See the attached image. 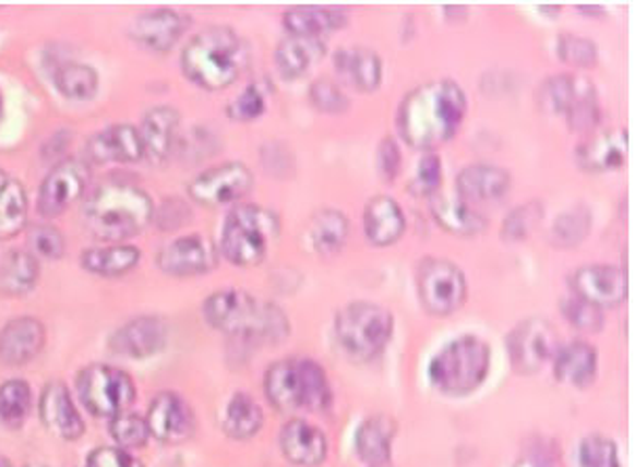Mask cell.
I'll return each mask as SVG.
<instances>
[{"instance_id":"obj_53","label":"cell","mask_w":635,"mask_h":467,"mask_svg":"<svg viewBox=\"0 0 635 467\" xmlns=\"http://www.w3.org/2000/svg\"><path fill=\"white\" fill-rule=\"evenodd\" d=\"M87 467H144V464L122 448H95L88 455Z\"/></svg>"},{"instance_id":"obj_44","label":"cell","mask_w":635,"mask_h":467,"mask_svg":"<svg viewBox=\"0 0 635 467\" xmlns=\"http://www.w3.org/2000/svg\"><path fill=\"white\" fill-rule=\"evenodd\" d=\"M558 56L571 65L589 68L598 61V45L589 38H583V36L562 34L558 38Z\"/></svg>"},{"instance_id":"obj_52","label":"cell","mask_w":635,"mask_h":467,"mask_svg":"<svg viewBox=\"0 0 635 467\" xmlns=\"http://www.w3.org/2000/svg\"><path fill=\"white\" fill-rule=\"evenodd\" d=\"M400 165H403V156H400L398 144L392 137H385L376 152L379 176L383 177V181L390 183L400 173Z\"/></svg>"},{"instance_id":"obj_25","label":"cell","mask_w":635,"mask_h":467,"mask_svg":"<svg viewBox=\"0 0 635 467\" xmlns=\"http://www.w3.org/2000/svg\"><path fill=\"white\" fill-rule=\"evenodd\" d=\"M179 131V115L169 106L152 108L142 122V146L144 156L152 165L165 163L175 149V140Z\"/></svg>"},{"instance_id":"obj_40","label":"cell","mask_w":635,"mask_h":467,"mask_svg":"<svg viewBox=\"0 0 635 467\" xmlns=\"http://www.w3.org/2000/svg\"><path fill=\"white\" fill-rule=\"evenodd\" d=\"M32 407V392L26 381L11 380L0 385V421L17 428L26 421Z\"/></svg>"},{"instance_id":"obj_9","label":"cell","mask_w":635,"mask_h":467,"mask_svg":"<svg viewBox=\"0 0 635 467\" xmlns=\"http://www.w3.org/2000/svg\"><path fill=\"white\" fill-rule=\"evenodd\" d=\"M76 390L85 409L101 419H115L135 403V383L129 373L108 364H91L81 371Z\"/></svg>"},{"instance_id":"obj_32","label":"cell","mask_w":635,"mask_h":467,"mask_svg":"<svg viewBox=\"0 0 635 467\" xmlns=\"http://www.w3.org/2000/svg\"><path fill=\"white\" fill-rule=\"evenodd\" d=\"M432 215L440 228L459 236H474L487 228V217L462 199L433 196Z\"/></svg>"},{"instance_id":"obj_56","label":"cell","mask_w":635,"mask_h":467,"mask_svg":"<svg viewBox=\"0 0 635 467\" xmlns=\"http://www.w3.org/2000/svg\"><path fill=\"white\" fill-rule=\"evenodd\" d=\"M0 467H11V464H9L7 459H2V457H0Z\"/></svg>"},{"instance_id":"obj_1","label":"cell","mask_w":635,"mask_h":467,"mask_svg":"<svg viewBox=\"0 0 635 467\" xmlns=\"http://www.w3.org/2000/svg\"><path fill=\"white\" fill-rule=\"evenodd\" d=\"M467 97L453 81H432L410 91L398 110V131L408 146L435 149L455 137Z\"/></svg>"},{"instance_id":"obj_26","label":"cell","mask_w":635,"mask_h":467,"mask_svg":"<svg viewBox=\"0 0 635 467\" xmlns=\"http://www.w3.org/2000/svg\"><path fill=\"white\" fill-rule=\"evenodd\" d=\"M347 24V13L339 7H322V4H297L285 13V28L290 36L305 38H322Z\"/></svg>"},{"instance_id":"obj_11","label":"cell","mask_w":635,"mask_h":467,"mask_svg":"<svg viewBox=\"0 0 635 467\" xmlns=\"http://www.w3.org/2000/svg\"><path fill=\"white\" fill-rule=\"evenodd\" d=\"M560 350L553 324L543 319L520 322L507 337V351L514 369L528 375L539 371Z\"/></svg>"},{"instance_id":"obj_50","label":"cell","mask_w":635,"mask_h":467,"mask_svg":"<svg viewBox=\"0 0 635 467\" xmlns=\"http://www.w3.org/2000/svg\"><path fill=\"white\" fill-rule=\"evenodd\" d=\"M263 112H265V93L261 91L260 85H249L228 106V117L240 122L255 120Z\"/></svg>"},{"instance_id":"obj_49","label":"cell","mask_w":635,"mask_h":467,"mask_svg":"<svg viewBox=\"0 0 635 467\" xmlns=\"http://www.w3.org/2000/svg\"><path fill=\"white\" fill-rule=\"evenodd\" d=\"M440 179H442L440 156L430 152L419 160L417 173L410 183V192L417 196H433L435 190L440 188Z\"/></svg>"},{"instance_id":"obj_7","label":"cell","mask_w":635,"mask_h":467,"mask_svg":"<svg viewBox=\"0 0 635 467\" xmlns=\"http://www.w3.org/2000/svg\"><path fill=\"white\" fill-rule=\"evenodd\" d=\"M276 236L278 219L274 213L257 205H238L224 221L221 251L233 265L251 267L265 260Z\"/></svg>"},{"instance_id":"obj_15","label":"cell","mask_w":635,"mask_h":467,"mask_svg":"<svg viewBox=\"0 0 635 467\" xmlns=\"http://www.w3.org/2000/svg\"><path fill=\"white\" fill-rule=\"evenodd\" d=\"M145 423L149 436L167 444H179L190 439L196 428L194 410L173 392H163L152 400Z\"/></svg>"},{"instance_id":"obj_14","label":"cell","mask_w":635,"mask_h":467,"mask_svg":"<svg viewBox=\"0 0 635 467\" xmlns=\"http://www.w3.org/2000/svg\"><path fill=\"white\" fill-rule=\"evenodd\" d=\"M158 267L175 276V278H188V276H201L211 272L217 265V251L201 234L181 236L175 238L156 258Z\"/></svg>"},{"instance_id":"obj_3","label":"cell","mask_w":635,"mask_h":467,"mask_svg":"<svg viewBox=\"0 0 635 467\" xmlns=\"http://www.w3.org/2000/svg\"><path fill=\"white\" fill-rule=\"evenodd\" d=\"M251 51L240 34L215 26L199 32L183 49V74L201 88L221 91L233 85L249 68Z\"/></svg>"},{"instance_id":"obj_5","label":"cell","mask_w":635,"mask_h":467,"mask_svg":"<svg viewBox=\"0 0 635 467\" xmlns=\"http://www.w3.org/2000/svg\"><path fill=\"white\" fill-rule=\"evenodd\" d=\"M265 396L276 409L324 410L331 405L326 373L314 360H280L265 373Z\"/></svg>"},{"instance_id":"obj_22","label":"cell","mask_w":635,"mask_h":467,"mask_svg":"<svg viewBox=\"0 0 635 467\" xmlns=\"http://www.w3.org/2000/svg\"><path fill=\"white\" fill-rule=\"evenodd\" d=\"M627 146L630 140L623 129L598 133L578 146V167L589 173H607L621 169L627 158Z\"/></svg>"},{"instance_id":"obj_12","label":"cell","mask_w":635,"mask_h":467,"mask_svg":"<svg viewBox=\"0 0 635 467\" xmlns=\"http://www.w3.org/2000/svg\"><path fill=\"white\" fill-rule=\"evenodd\" d=\"M253 188V176L242 163H226L206 169L188 185V194L203 206L231 205L244 199Z\"/></svg>"},{"instance_id":"obj_19","label":"cell","mask_w":635,"mask_h":467,"mask_svg":"<svg viewBox=\"0 0 635 467\" xmlns=\"http://www.w3.org/2000/svg\"><path fill=\"white\" fill-rule=\"evenodd\" d=\"M169 328L158 316H140L118 328L110 339L112 351L129 358H147L167 346Z\"/></svg>"},{"instance_id":"obj_24","label":"cell","mask_w":635,"mask_h":467,"mask_svg":"<svg viewBox=\"0 0 635 467\" xmlns=\"http://www.w3.org/2000/svg\"><path fill=\"white\" fill-rule=\"evenodd\" d=\"M280 448L295 466H320L326 459L328 444L324 434L303 419H292L280 432Z\"/></svg>"},{"instance_id":"obj_43","label":"cell","mask_w":635,"mask_h":467,"mask_svg":"<svg viewBox=\"0 0 635 467\" xmlns=\"http://www.w3.org/2000/svg\"><path fill=\"white\" fill-rule=\"evenodd\" d=\"M578 467H621L616 444L604 436H589L578 446Z\"/></svg>"},{"instance_id":"obj_16","label":"cell","mask_w":635,"mask_h":467,"mask_svg":"<svg viewBox=\"0 0 635 467\" xmlns=\"http://www.w3.org/2000/svg\"><path fill=\"white\" fill-rule=\"evenodd\" d=\"M573 291L596 308H616L627 297V276L614 265H587L575 272Z\"/></svg>"},{"instance_id":"obj_2","label":"cell","mask_w":635,"mask_h":467,"mask_svg":"<svg viewBox=\"0 0 635 467\" xmlns=\"http://www.w3.org/2000/svg\"><path fill=\"white\" fill-rule=\"evenodd\" d=\"M154 219L152 199L142 188L124 181H106L88 194L83 206V226L101 242H124Z\"/></svg>"},{"instance_id":"obj_51","label":"cell","mask_w":635,"mask_h":467,"mask_svg":"<svg viewBox=\"0 0 635 467\" xmlns=\"http://www.w3.org/2000/svg\"><path fill=\"white\" fill-rule=\"evenodd\" d=\"M29 247L47 258V260H59L63 255V249H65V242H63V236L59 232L58 228H51V226H36L32 232H29Z\"/></svg>"},{"instance_id":"obj_54","label":"cell","mask_w":635,"mask_h":467,"mask_svg":"<svg viewBox=\"0 0 635 467\" xmlns=\"http://www.w3.org/2000/svg\"><path fill=\"white\" fill-rule=\"evenodd\" d=\"M516 467H551L548 464H543V462H539V459H524L520 462Z\"/></svg>"},{"instance_id":"obj_17","label":"cell","mask_w":635,"mask_h":467,"mask_svg":"<svg viewBox=\"0 0 635 467\" xmlns=\"http://www.w3.org/2000/svg\"><path fill=\"white\" fill-rule=\"evenodd\" d=\"M88 163L108 165V163H137L144 158V146L140 131L131 124H115L95 133L87 142Z\"/></svg>"},{"instance_id":"obj_37","label":"cell","mask_w":635,"mask_h":467,"mask_svg":"<svg viewBox=\"0 0 635 467\" xmlns=\"http://www.w3.org/2000/svg\"><path fill=\"white\" fill-rule=\"evenodd\" d=\"M261 426H263V410L260 405L247 394H236L224 417L226 434L230 439L249 440L260 432Z\"/></svg>"},{"instance_id":"obj_38","label":"cell","mask_w":635,"mask_h":467,"mask_svg":"<svg viewBox=\"0 0 635 467\" xmlns=\"http://www.w3.org/2000/svg\"><path fill=\"white\" fill-rule=\"evenodd\" d=\"M53 81H56V87L59 88L61 95H65L68 99H76V101L91 99L99 87L97 72L85 63L59 65L53 74Z\"/></svg>"},{"instance_id":"obj_18","label":"cell","mask_w":635,"mask_h":467,"mask_svg":"<svg viewBox=\"0 0 635 467\" xmlns=\"http://www.w3.org/2000/svg\"><path fill=\"white\" fill-rule=\"evenodd\" d=\"M40 419L59 439L79 440L85 434V421L72 403L70 390L61 381H51L40 396Z\"/></svg>"},{"instance_id":"obj_48","label":"cell","mask_w":635,"mask_h":467,"mask_svg":"<svg viewBox=\"0 0 635 467\" xmlns=\"http://www.w3.org/2000/svg\"><path fill=\"white\" fill-rule=\"evenodd\" d=\"M310 99L320 112H326V115H344L349 108L346 93L333 81H326V79H320L310 87Z\"/></svg>"},{"instance_id":"obj_41","label":"cell","mask_w":635,"mask_h":467,"mask_svg":"<svg viewBox=\"0 0 635 467\" xmlns=\"http://www.w3.org/2000/svg\"><path fill=\"white\" fill-rule=\"evenodd\" d=\"M591 228V213L587 206L578 205L562 213L551 230V240L555 247L571 249L578 244Z\"/></svg>"},{"instance_id":"obj_45","label":"cell","mask_w":635,"mask_h":467,"mask_svg":"<svg viewBox=\"0 0 635 467\" xmlns=\"http://www.w3.org/2000/svg\"><path fill=\"white\" fill-rule=\"evenodd\" d=\"M543 215V205L532 201L528 205L518 206L510 213V217L503 221V238L505 240H522L526 238L528 234L532 232V228L539 224Z\"/></svg>"},{"instance_id":"obj_13","label":"cell","mask_w":635,"mask_h":467,"mask_svg":"<svg viewBox=\"0 0 635 467\" xmlns=\"http://www.w3.org/2000/svg\"><path fill=\"white\" fill-rule=\"evenodd\" d=\"M91 171L87 165L74 158H68L56 165L51 173L45 177L38 190V213L47 219L58 217L74 201H79L87 190Z\"/></svg>"},{"instance_id":"obj_6","label":"cell","mask_w":635,"mask_h":467,"mask_svg":"<svg viewBox=\"0 0 635 467\" xmlns=\"http://www.w3.org/2000/svg\"><path fill=\"white\" fill-rule=\"evenodd\" d=\"M491 371V350L478 337H462L451 342L433 356L430 381L435 390L465 396L478 390Z\"/></svg>"},{"instance_id":"obj_55","label":"cell","mask_w":635,"mask_h":467,"mask_svg":"<svg viewBox=\"0 0 635 467\" xmlns=\"http://www.w3.org/2000/svg\"><path fill=\"white\" fill-rule=\"evenodd\" d=\"M7 183H9V176H7V173L0 169V192L7 188Z\"/></svg>"},{"instance_id":"obj_29","label":"cell","mask_w":635,"mask_h":467,"mask_svg":"<svg viewBox=\"0 0 635 467\" xmlns=\"http://www.w3.org/2000/svg\"><path fill=\"white\" fill-rule=\"evenodd\" d=\"M324 56L326 45L322 38L289 36L276 49V65L287 81H295L303 76L310 68H314Z\"/></svg>"},{"instance_id":"obj_57","label":"cell","mask_w":635,"mask_h":467,"mask_svg":"<svg viewBox=\"0 0 635 467\" xmlns=\"http://www.w3.org/2000/svg\"><path fill=\"white\" fill-rule=\"evenodd\" d=\"M2 108H4V104H2V93H0V118H2Z\"/></svg>"},{"instance_id":"obj_39","label":"cell","mask_w":635,"mask_h":467,"mask_svg":"<svg viewBox=\"0 0 635 467\" xmlns=\"http://www.w3.org/2000/svg\"><path fill=\"white\" fill-rule=\"evenodd\" d=\"M591 87L587 79H575L568 74L553 76L543 85V104L553 115H566L585 88Z\"/></svg>"},{"instance_id":"obj_35","label":"cell","mask_w":635,"mask_h":467,"mask_svg":"<svg viewBox=\"0 0 635 467\" xmlns=\"http://www.w3.org/2000/svg\"><path fill=\"white\" fill-rule=\"evenodd\" d=\"M40 267L34 255L26 251H11L0 262V291L7 295H24L38 283Z\"/></svg>"},{"instance_id":"obj_33","label":"cell","mask_w":635,"mask_h":467,"mask_svg":"<svg viewBox=\"0 0 635 467\" xmlns=\"http://www.w3.org/2000/svg\"><path fill=\"white\" fill-rule=\"evenodd\" d=\"M349 221L342 211H317L308 226V240L317 255H335L346 247Z\"/></svg>"},{"instance_id":"obj_28","label":"cell","mask_w":635,"mask_h":467,"mask_svg":"<svg viewBox=\"0 0 635 467\" xmlns=\"http://www.w3.org/2000/svg\"><path fill=\"white\" fill-rule=\"evenodd\" d=\"M405 228V213L390 196H376L364 208V234L375 247L394 244Z\"/></svg>"},{"instance_id":"obj_47","label":"cell","mask_w":635,"mask_h":467,"mask_svg":"<svg viewBox=\"0 0 635 467\" xmlns=\"http://www.w3.org/2000/svg\"><path fill=\"white\" fill-rule=\"evenodd\" d=\"M562 312L566 316V321L571 322L573 326H577L578 331L585 333H598L604 324V316L600 312V308L578 299V297H571L562 303Z\"/></svg>"},{"instance_id":"obj_36","label":"cell","mask_w":635,"mask_h":467,"mask_svg":"<svg viewBox=\"0 0 635 467\" xmlns=\"http://www.w3.org/2000/svg\"><path fill=\"white\" fill-rule=\"evenodd\" d=\"M28 196L20 181L9 179L0 192V240H11L26 228Z\"/></svg>"},{"instance_id":"obj_34","label":"cell","mask_w":635,"mask_h":467,"mask_svg":"<svg viewBox=\"0 0 635 467\" xmlns=\"http://www.w3.org/2000/svg\"><path fill=\"white\" fill-rule=\"evenodd\" d=\"M140 260H142V253L137 247L112 244V247H101V249H87L81 258V263L91 274L116 278L131 272Z\"/></svg>"},{"instance_id":"obj_8","label":"cell","mask_w":635,"mask_h":467,"mask_svg":"<svg viewBox=\"0 0 635 467\" xmlns=\"http://www.w3.org/2000/svg\"><path fill=\"white\" fill-rule=\"evenodd\" d=\"M335 333L349 356L358 360H371L392 339L394 316L375 303H351L337 314Z\"/></svg>"},{"instance_id":"obj_21","label":"cell","mask_w":635,"mask_h":467,"mask_svg":"<svg viewBox=\"0 0 635 467\" xmlns=\"http://www.w3.org/2000/svg\"><path fill=\"white\" fill-rule=\"evenodd\" d=\"M45 346L43 322L20 316L7 322L0 331V362L7 367H24Z\"/></svg>"},{"instance_id":"obj_27","label":"cell","mask_w":635,"mask_h":467,"mask_svg":"<svg viewBox=\"0 0 635 467\" xmlns=\"http://www.w3.org/2000/svg\"><path fill=\"white\" fill-rule=\"evenodd\" d=\"M335 70L347 85L364 93L375 91L381 85V76H383L381 58L367 47H347L337 51Z\"/></svg>"},{"instance_id":"obj_4","label":"cell","mask_w":635,"mask_h":467,"mask_svg":"<svg viewBox=\"0 0 635 467\" xmlns=\"http://www.w3.org/2000/svg\"><path fill=\"white\" fill-rule=\"evenodd\" d=\"M204 319L221 333L253 342H280L290 331L278 306L238 289L213 292L204 301Z\"/></svg>"},{"instance_id":"obj_42","label":"cell","mask_w":635,"mask_h":467,"mask_svg":"<svg viewBox=\"0 0 635 467\" xmlns=\"http://www.w3.org/2000/svg\"><path fill=\"white\" fill-rule=\"evenodd\" d=\"M110 434L118 444V448H122V451L142 448L149 439V430H147L144 417L129 412V410L110 421Z\"/></svg>"},{"instance_id":"obj_58","label":"cell","mask_w":635,"mask_h":467,"mask_svg":"<svg viewBox=\"0 0 635 467\" xmlns=\"http://www.w3.org/2000/svg\"><path fill=\"white\" fill-rule=\"evenodd\" d=\"M28 467H40V466H28Z\"/></svg>"},{"instance_id":"obj_10","label":"cell","mask_w":635,"mask_h":467,"mask_svg":"<svg viewBox=\"0 0 635 467\" xmlns=\"http://www.w3.org/2000/svg\"><path fill=\"white\" fill-rule=\"evenodd\" d=\"M417 289L426 310L435 316H448L457 312L467 295L462 270L455 263L435 258L419 265Z\"/></svg>"},{"instance_id":"obj_20","label":"cell","mask_w":635,"mask_h":467,"mask_svg":"<svg viewBox=\"0 0 635 467\" xmlns=\"http://www.w3.org/2000/svg\"><path fill=\"white\" fill-rule=\"evenodd\" d=\"M188 28V20L173 9L145 11L135 17L131 26V36L144 45L145 49L156 53H167L177 45L181 34Z\"/></svg>"},{"instance_id":"obj_46","label":"cell","mask_w":635,"mask_h":467,"mask_svg":"<svg viewBox=\"0 0 635 467\" xmlns=\"http://www.w3.org/2000/svg\"><path fill=\"white\" fill-rule=\"evenodd\" d=\"M566 120L573 131H594L600 122V106L596 99L594 85L580 93L573 108L566 112Z\"/></svg>"},{"instance_id":"obj_23","label":"cell","mask_w":635,"mask_h":467,"mask_svg":"<svg viewBox=\"0 0 635 467\" xmlns=\"http://www.w3.org/2000/svg\"><path fill=\"white\" fill-rule=\"evenodd\" d=\"M512 188V176L505 169L492 165H471L465 167L457 177V192L465 203H496Z\"/></svg>"},{"instance_id":"obj_30","label":"cell","mask_w":635,"mask_h":467,"mask_svg":"<svg viewBox=\"0 0 635 467\" xmlns=\"http://www.w3.org/2000/svg\"><path fill=\"white\" fill-rule=\"evenodd\" d=\"M553 373L562 383L585 387L596 380L598 351L585 342H573L555 351Z\"/></svg>"},{"instance_id":"obj_31","label":"cell","mask_w":635,"mask_h":467,"mask_svg":"<svg viewBox=\"0 0 635 467\" xmlns=\"http://www.w3.org/2000/svg\"><path fill=\"white\" fill-rule=\"evenodd\" d=\"M396 436V426L392 419L376 415L367 419L356 432V448L358 455L369 466H385L392 457V442Z\"/></svg>"}]
</instances>
